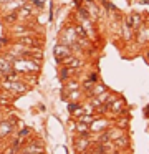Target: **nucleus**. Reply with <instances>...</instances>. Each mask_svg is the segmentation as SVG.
<instances>
[{"mask_svg":"<svg viewBox=\"0 0 149 154\" xmlns=\"http://www.w3.org/2000/svg\"><path fill=\"white\" fill-rule=\"evenodd\" d=\"M12 66L15 71H18L20 75H28V73H38L40 66L38 63L32 60V58H17L12 61Z\"/></svg>","mask_w":149,"mask_h":154,"instance_id":"1","label":"nucleus"},{"mask_svg":"<svg viewBox=\"0 0 149 154\" xmlns=\"http://www.w3.org/2000/svg\"><path fill=\"white\" fill-rule=\"evenodd\" d=\"M0 85H2V88H5L8 93H26V91H28V86H26L25 83H22V80H15V81L2 80Z\"/></svg>","mask_w":149,"mask_h":154,"instance_id":"2","label":"nucleus"},{"mask_svg":"<svg viewBox=\"0 0 149 154\" xmlns=\"http://www.w3.org/2000/svg\"><path fill=\"white\" fill-rule=\"evenodd\" d=\"M53 55H55L56 63L61 65V60H63V58H66V57H70V55H73V51H71V48H70L68 45L58 43V45H55V48H53Z\"/></svg>","mask_w":149,"mask_h":154,"instance_id":"3","label":"nucleus"},{"mask_svg":"<svg viewBox=\"0 0 149 154\" xmlns=\"http://www.w3.org/2000/svg\"><path fill=\"white\" fill-rule=\"evenodd\" d=\"M22 152H25V154H43V152H45V146H43L42 141L33 139V141H30V143L23 147Z\"/></svg>","mask_w":149,"mask_h":154,"instance_id":"4","label":"nucleus"},{"mask_svg":"<svg viewBox=\"0 0 149 154\" xmlns=\"http://www.w3.org/2000/svg\"><path fill=\"white\" fill-rule=\"evenodd\" d=\"M17 118H10V119H2L0 121V137H5L8 134L13 133V128H15Z\"/></svg>","mask_w":149,"mask_h":154,"instance_id":"5","label":"nucleus"},{"mask_svg":"<svg viewBox=\"0 0 149 154\" xmlns=\"http://www.w3.org/2000/svg\"><path fill=\"white\" fill-rule=\"evenodd\" d=\"M91 137H85V136H76L75 137V149L76 152H86V151L89 149V146H91Z\"/></svg>","mask_w":149,"mask_h":154,"instance_id":"6","label":"nucleus"},{"mask_svg":"<svg viewBox=\"0 0 149 154\" xmlns=\"http://www.w3.org/2000/svg\"><path fill=\"white\" fill-rule=\"evenodd\" d=\"M108 128H109V121L104 119V118H96V119L89 124V131H91V133H96V134L104 131V129H108Z\"/></svg>","mask_w":149,"mask_h":154,"instance_id":"7","label":"nucleus"},{"mask_svg":"<svg viewBox=\"0 0 149 154\" xmlns=\"http://www.w3.org/2000/svg\"><path fill=\"white\" fill-rule=\"evenodd\" d=\"M124 23H128L129 27L132 28V30H138V28L142 25V17H141V14H138V12H132V14H129L128 17H126Z\"/></svg>","mask_w":149,"mask_h":154,"instance_id":"8","label":"nucleus"},{"mask_svg":"<svg viewBox=\"0 0 149 154\" xmlns=\"http://www.w3.org/2000/svg\"><path fill=\"white\" fill-rule=\"evenodd\" d=\"M124 101L123 100H113L111 103L108 104V113H111V114H121V113H124Z\"/></svg>","mask_w":149,"mask_h":154,"instance_id":"9","label":"nucleus"},{"mask_svg":"<svg viewBox=\"0 0 149 154\" xmlns=\"http://www.w3.org/2000/svg\"><path fill=\"white\" fill-rule=\"evenodd\" d=\"M35 8H33V5H32V2L30 4H23L22 7L18 8V17H23V18H28V17H32V15H35Z\"/></svg>","mask_w":149,"mask_h":154,"instance_id":"10","label":"nucleus"},{"mask_svg":"<svg viewBox=\"0 0 149 154\" xmlns=\"http://www.w3.org/2000/svg\"><path fill=\"white\" fill-rule=\"evenodd\" d=\"M113 144H114L116 149H128V147H129V137H128V134L124 133L123 136H119L118 139L113 141Z\"/></svg>","mask_w":149,"mask_h":154,"instance_id":"11","label":"nucleus"},{"mask_svg":"<svg viewBox=\"0 0 149 154\" xmlns=\"http://www.w3.org/2000/svg\"><path fill=\"white\" fill-rule=\"evenodd\" d=\"M75 73H76V70H73V68L65 66V65H63V66L60 68V71H58V76H60V80H61V81H66V80H70Z\"/></svg>","mask_w":149,"mask_h":154,"instance_id":"12","label":"nucleus"},{"mask_svg":"<svg viewBox=\"0 0 149 154\" xmlns=\"http://www.w3.org/2000/svg\"><path fill=\"white\" fill-rule=\"evenodd\" d=\"M12 70H13L12 63H10V61L7 60L5 57H0V76H5V75H8Z\"/></svg>","mask_w":149,"mask_h":154,"instance_id":"13","label":"nucleus"},{"mask_svg":"<svg viewBox=\"0 0 149 154\" xmlns=\"http://www.w3.org/2000/svg\"><path fill=\"white\" fill-rule=\"evenodd\" d=\"M76 133H78V136H85V137H91V131H89V126L85 123H81V121H78L76 123Z\"/></svg>","mask_w":149,"mask_h":154,"instance_id":"14","label":"nucleus"},{"mask_svg":"<svg viewBox=\"0 0 149 154\" xmlns=\"http://www.w3.org/2000/svg\"><path fill=\"white\" fill-rule=\"evenodd\" d=\"M18 12H8V14H5L2 17V20H3V23H7V25H13L17 20H18Z\"/></svg>","mask_w":149,"mask_h":154,"instance_id":"15","label":"nucleus"},{"mask_svg":"<svg viewBox=\"0 0 149 154\" xmlns=\"http://www.w3.org/2000/svg\"><path fill=\"white\" fill-rule=\"evenodd\" d=\"M65 88H66V91H75V90H79V88H81V85H79V81L78 80H71V78H70V80H66L65 81Z\"/></svg>","mask_w":149,"mask_h":154,"instance_id":"16","label":"nucleus"},{"mask_svg":"<svg viewBox=\"0 0 149 154\" xmlns=\"http://www.w3.org/2000/svg\"><path fill=\"white\" fill-rule=\"evenodd\" d=\"M96 118H98V116H96L95 113H85L83 116L78 118V121H81V123H85V124H88V126H89V124H91Z\"/></svg>","mask_w":149,"mask_h":154,"instance_id":"17","label":"nucleus"},{"mask_svg":"<svg viewBox=\"0 0 149 154\" xmlns=\"http://www.w3.org/2000/svg\"><path fill=\"white\" fill-rule=\"evenodd\" d=\"M93 86H95V83H93L91 80H88V78H86V80H83V83H81V90L85 91V93H89V91L93 90Z\"/></svg>","mask_w":149,"mask_h":154,"instance_id":"18","label":"nucleus"},{"mask_svg":"<svg viewBox=\"0 0 149 154\" xmlns=\"http://www.w3.org/2000/svg\"><path fill=\"white\" fill-rule=\"evenodd\" d=\"M116 126L126 131V129H128V126H129V119H128V118H119V119L116 121Z\"/></svg>","mask_w":149,"mask_h":154,"instance_id":"19","label":"nucleus"},{"mask_svg":"<svg viewBox=\"0 0 149 154\" xmlns=\"http://www.w3.org/2000/svg\"><path fill=\"white\" fill-rule=\"evenodd\" d=\"M101 5H103L104 8H108V10L116 12V14H118V8H116V5H113L111 2H108V0H101Z\"/></svg>","mask_w":149,"mask_h":154,"instance_id":"20","label":"nucleus"},{"mask_svg":"<svg viewBox=\"0 0 149 154\" xmlns=\"http://www.w3.org/2000/svg\"><path fill=\"white\" fill-rule=\"evenodd\" d=\"M76 108H79V101H68V111L70 113H73Z\"/></svg>","mask_w":149,"mask_h":154,"instance_id":"21","label":"nucleus"},{"mask_svg":"<svg viewBox=\"0 0 149 154\" xmlns=\"http://www.w3.org/2000/svg\"><path fill=\"white\" fill-rule=\"evenodd\" d=\"M30 2H32V5H33V7L40 8V10H42V8L45 7V0H30Z\"/></svg>","mask_w":149,"mask_h":154,"instance_id":"22","label":"nucleus"},{"mask_svg":"<svg viewBox=\"0 0 149 154\" xmlns=\"http://www.w3.org/2000/svg\"><path fill=\"white\" fill-rule=\"evenodd\" d=\"M88 80H91L93 83H98V81H99V75L96 73V71H91V73L88 75Z\"/></svg>","mask_w":149,"mask_h":154,"instance_id":"23","label":"nucleus"},{"mask_svg":"<svg viewBox=\"0 0 149 154\" xmlns=\"http://www.w3.org/2000/svg\"><path fill=\"white\" fill-rule=\"evenodd\" d=\"M18 136H20V137L30 136V128H22V129H20V133H18Z\"/></svg>","mask_w":149,"mask_h":154,"instance_id":"24","label":"nucleus"},{"mask_svg":"<svg viewBox=\"0 0 149 154\" xmlns=\"http://www.w3.org/2000/svg\"><path fill=\"white\" fill-rule=\"evenodd\" d=\"M0 43H2V45H8L10 40H8L7 37H0Z\"/></svg>","mask_w":149,"mask_h":154,"instance_id":"25","label":"nucleus"},{"mask_svg":"<svg viewBox=\"0 0 149 154\" xmlns=\"http://www.w3.org/2000/svg\"><path fill=\"white\" fill-rule=\"evenodd\" d=\"M144 116H146V118H149V104L144 108Z\"/></svg>","mask_w":149,"mask_h":154,"instance_id":"26","label":"nucleus"},{"mask_svg":"<svg viewBox=\"0 0 149 154\" xmlns=\"http://www.w3.org/2000/svg\"><path fill=\"white\" fill-rule=\"evenodd\" d=\"M146 60L149 61V48H147V50H146Z\"/></svg>","mask_w":149,"mask_h":154,"instance_id":"27","label":"nucleus"},{"mask_svg":"<svg viewBox=\"0 0 149 154\" xmlns=\"http://www.w3.org/2000/svg\"><path fill=\"white\" fill-rule=\"evenodd\" d=\"M141 4H144V5H149V0H141Z\"/></svg>","mask_w":149,"mask_h":154,"instance_id":"28","label":"nucleus"},{"mask_svg":"<svg viewBox=\"0 0 149 154\" xmlns=\"http://www.w3.org/2000/svg\"><path fill=\"white\" fill-rule=\"evenodd\" d=\"M81 154H91V152H88V151H86V152H81Z\"/></svg>","mask_w":149,"mask_h":154,"instance_id":"29","label":"nucleus"},{"mask_svg":"<svg viewBox=\"0 0 149 154\" xmlns=\"http://www.w3.org/2000/svg\"><path fill=\"white\" fill-rule=\"evenodd\" d=\"M0 144H2V137H0Z\"/></svg>","mask_w":149,"mask_h":154,"instance_id":"30","label":"nucleus"},{"mask_svg":"<svg viewBox=\"0 0 149 154\" xmlns=\"http://www.w3.org/2000/svg\"><path fill=\"white\" fill-rule=\"evenodd\" d=\"M147 20H149V17H147ZM147 28H149V27H147Z\"/></svg>","mask_w":149,"mask_h":154,"instance_id":"31","label":"nucleus"}]
</instances>
